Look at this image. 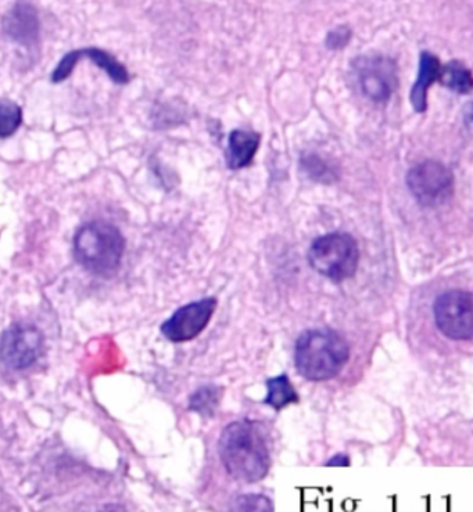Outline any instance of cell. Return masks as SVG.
I'll list each match as a JSON object with an SVG mask.
<instances>
[{
	"instance_id": "cell-9",
	"label": "cell",
	"mask_w": 473,
	"mask_h": 512,
	"mask_svg": "<svg viewBox=\"0 0 473 512\" xmlns=\"http://www.w3.org/2000/svg\"><path fill=\"white\" fill-rule=\"evenodd\" d=\"M357 78L367 98L376 103L389 100L396 88V66L383 56L361 57L356 62Z\"/></svg>"
},
{
	"instance_id": "cell-14",
	"label": "cell",
	"mask_w": 473,
	"mask_h": 512,
	"mask_svg": "<svg viewBox=\"0 0 473 512\" xmlns=\"http://www.w3.org/2000/svg\"><path fill=\"white\" fill-rule=\"evenodd\" d=\"M267 390L268 395L265 397L264 403L274 410H282L289 404L299 401V395L293 388L292 382L289 381L288 375L282 374L279 377L268 379Z\"/></svg>"
},
{
	"instance_id": "cell-8",
	"label": "cell",
	"mask_w": 473,
	"mask_h": 512,
	"mask_svg": "<svg viewBox=\"0 0 473 512\" xmlns=\"http://www.w3.org/2000/svg\"><path fill=\"white\" fill-rule=\"evenodd\" d=\"M215 309H217L215 297H206L199 302L186 304L161 325V334L171 342H189L202 334L204 328L209 325Z\"/></svg>"
},
{
	"instance_id": "cell-10",
	"label": "cell",
	"mask_w": 473,
	"mask_h": 512,
	"mask_svg": "<svg viewBox=\"0 0 473 512\" xmlns=\"http://www.w3.org/2000/svg\"><path fill=\"white\" fill-rule=\"evenodd\" d=\"M2 28L13 42L31 48L37 44L41 30L37 9L30 2L19 0L3 17Z\"/></svg>"
},
{
	"instance_id": "cell-18",
	"label": "cell",
	"mask_w": 473,
	"mask_h": 512,
	"mask_svg": "<svg viewBox=\"0 0 473 512\" xmlns=\"http://www.w3.org/2000/svg\"><path fill=\"white\" fill-rule=\"evenodd\" d=\"M232 508L236 511H274V504L261 494H245L235 500Z\"/></svg>"
},
{
	"instance_id": "cell-19",
	"label": "cell",
	"mask_w": 473,
	"mask_h": 512,
	"mask_svg": "<svg viewBox=\"0 0 473 512\" xmlns=\"http://www.w3.org/2000/svg\"><path fill=\"white\" fill-rule=\"evenodd\" d=\"M80 60V50H73V52L67 53V55L63 57L62 62L59 63V66L56 67V70L53 71L52 81L57 82V84L66 81L71 73H73L75 66H77Z\"/></svg>"
},
{
	"instance_id": "cell-20",
	"label": "cell",
	"mask_w": 473,
	"mask_h": 512,
	"mask_svg": "<svg viewBox=\"0 0 473 512\" xmlns=\"http://www.w3.org/2000/svg\"><path fill=\"white\" fill-rule=\"evenodd\" d=\"M351 32L347 27H339L328 35V46L332 49H339L349 42Z\"/></svg>"
},
{
	"instance_id": "cell-17",
	"label": "cell",
	"mask_w": 473,
	"mask_h": 512,
	"mask_svg": "<svg viewBox=\"0 0 473 512\" xmlns=\"http://www.w3.org/2000/svg\"><path fill=\"white\" fill-rule=\"evenodd\" d=\"M23 124V110L10 100H0V139L10 138Z\"/></svg>"
},
{
	"instance_id": "cell-16",
	"label": "cell",
	"mask_w": 473,
	"mask_h": 512,
	"mask_svg": "<svg viewBox=\"0 0 473 512\" xmlns=\"http://www.w3.org/2000/svg\"><path fill=\"white\" fill-rule=\"evenodd\" d=\"M222 390L215 385L203 386L197 389L189 399V408L203 417H213L220 406Z\"/></svg>"
},
{
	"instance_id": "cell-7",
	"label": "cell",
	"mask_w": 473,
	"mask_h": 512,
	"mask_svg": "<svg viewBox=\"0 0 473 512\" xmlns=\"http://www.w3.org/2000/svg\"><path fill=\"white\" fill-rule=\"evenodd\" d=\"M43 352V335L31 325H13L0 339V361L10 370H27Z\"/></svg>"
},
{
	"instance_id": "cell-5",
	"label": "cell",
	"mask_w": 473,
	"mask_h": 512,
	"mask_svg": "<svg viewBox=\"0 0 473 512\" xmlns=\"http://www.w3.org/2000/svg\"><path fill=\"white\" fill-rule=\"evenodd\" d=\"M407 186L415 200L424 207H439L453 196V173L439 163L428 160L411 168Z\"/></svg>"
},
{
	"instance_id": "cell-12",
	"label": "cell",
	"mask_w": 473,
	"mask_h": 512,
	"mask_svg": "<svg viewBox=\"0 0 473 512\" xmlns=\"http://www.w3.org/2000/svg\"><path fill=\"white\" fill-rule=\"evenodd\" d=\"M261 136L253 131H232L229 135L227 149V164L231 170H239L252 164L258 148H260Z\"/></svg>"
},
{
	"instance_id": "cell-3",
	"label": "cell",
	"mask_w": 473,
	"mask_h": 512,
	"mask_svg": "<svg viewBox=\"0 0 473 512\" xmlns=\"http://www.w3.org/2000/svg\"><path fill=\"white\" fill-rule=\"evenodd\" d=\"M125 250L120 229L105 221L82 225L74 238L75 259L95 275H111L120 267Z\"/></svg>"
},
{
	"instance_id": "cell-6",
	"label": "cell",
	"mask_w": 473,
	"mask_h": 512,
	"mask_svg": "<svg viewBox=\"0 0 473 512\" xmlns=\"http://www.w3.org/2000/svg\"><path fill=\"white\" fill-rule=\"evenodd\" d=\"M435 321L444 336L453 340H471L473 336L472 295L465 290H450L437 297Z\"/></svg>"
},
{
	"instance_id": "cell-2",
	"label": "cell",
	"mask_w": 473,
	"mask_h": 512,
	"mask_svg": "<svg viewBox=\"0 0 473 512\" xmlns=\"http://www.w3.org/2000/svg\"><path fill=\"white\" fill-rule=\"evenodd\" d=\"M350 357L349 343L332 329H310L297 339L295 364L301 377L308 381L335 378Z\"/></svg>"
},
{
	"instance_id": "cell-21",
	"label": "cell",
	"mask_w": 473,
	"mask_h": 512,
	"mask_svg": "<svg viewBox=\"0 0 473 512\" xmlns=\"http://www.w3.org/2000/svg\"><path fill=\"white\" fill-rule=\"evenodd\" d=\"M326 467H349L350 460L346 454H336L332 460H329L328 463L325 464Z\"/></svg>"
},
{
	"instance_id": "cell-15",
	"label": "cell",
	"mask_w": 473,
	"mask_h": 512,
	"mask_svg": "<svg viewBox=\"0 0 473 512\" xmlns=\"http://www.w3.org/2000/svg\"><path fill=\"white\" fill-rule=\"evenodd\" d=\"M439 82L443 87L461 93V95L471 92L473 87L471 70L458 60H453L446 66H442Z\"/></svg>"
},
{
	"instance_id": "cell-1",
	"label": "cell",
	"mask_w": 473,
	"mask_h": 512,
	"mask_svg": "<svg viewBox=\"0 0 473 512\" xmlns=\"http://www.w3.org/2000/svg\"><path fill=\"white\" fill-rule=\"evenodd\" d=\"M222 464L238 482L256 483L271 467L264 429L257 421L240 420L225 426L218 442Z\"/></svg>"
},
{
	"instance_id": "cell-13",
	"label": "cell",
	"mask_w": 473,
	"mask_h": 512,
	"mask_svg": "<svg viewBox=\"0 0 473 512\" xmlns=\"http://www.w3.org/2000/svg\"><path fill=\"white\" fill-rule=\"evenodd\" d=\"M81 59H89L95 66L102 68L110 80L118 85L128 84L129 74L127 68L123 66L116 57L107 53L106 50L89 48L80 50Z\"/></svg>"
},
{
	"instance_id": "cell-11",
	"label": "cell",
	"mask_w": 473,
	"mask_h": 512,
	"mask_svg": "<svg viewBox=\"0 0 473 512\" xmlns=\"http://www.w3.org/2000/svg\"><path fill=\"white\" fill-rule=\"evenodd\" d=\"M442 63L430 52H422L419 60L418 78L411 91V105L415 112L424 113L428 107V91L433 82L439 81Z\"/></svg>"
},
{
	"instance_id": "cell-4",
	"label": "cell",
	"mask_w": 473,
	"mask_h": 512,
	"mask_svg": "<svg viewBox=\"0 0 473 512\" xmlns=\"http://www.w3.org/2000/svg\"><path fill=\"white\" fill-rule=\"evenodd\" d=\"M308 261L318 274L333 282H342L356 274L360 250L353 236L333 232L315 239L308 252Z\"/></svg>"
}]
</instances>
